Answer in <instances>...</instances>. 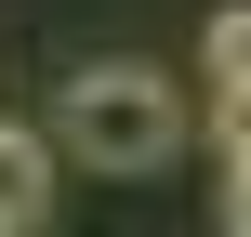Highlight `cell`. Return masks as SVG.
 I'll use <instances>...</instances> for the list:
<instances>
[{"label": "cell", "instance_id": "6da1fadb", "mask_svg": "<svg viewBox=\"0 0 251 237\" xmlns=\"http://www.w3.org/2000/svg\"><path fill=\"white\" fill-rule=\"evenodd\" d=\"M53 158L146 185V172H172V158H185V92H172L159 66L106 53V66H79V79L53 92Z\"/></svg>", "mask_w": 251, "mask_h": 237}, {"label": "cell", "instance_id": "7a4b0ae2", "mask_svg": "<svg viewBox=\"0 0 251 237\" xmlns=\"http://www.w3.org/2000/svg\"><path fill=\"white\" fill-rule=\"evenodd\" d=\"M40 224H53V145L0 119V237H40Z\"/></svg>", "mask_w": 251, "mask_h": 237}, {"label": "cell", "instance_id": "3957f363", "mask_svg": "<svg viewBox=\"0 0 251 237\" xmlns=\"http://www.w3.org/2000/svg\"><path fill=\"white\" fill-rule=\"evenodd\" d=\"M199 53H212V92H251V0L212 13V40H199Z\"/></svg>", "mask_w": 251, "mask_h": 237}, {"label": "cell", "instance_id": "277c9868", "mask_svg": "<svg viewBox=\"0 0 251 237\" xmlns=\"http://www.w3.org/2000/svg\"><path fill=\"white\" fill-rule=\"evenodd\" d=\"M225 237H251V158H225Z\"/></svg>", "mask_w": 251, "mask_h": 237}]
</instances>
